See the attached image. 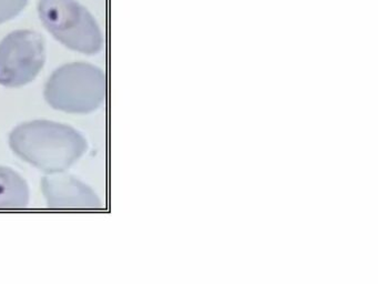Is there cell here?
<instances>
[{"instance_id":"6","label":"cell","mask_w":378,"mask_h":284,"mask_svg":"<svg viewBox=\"0 0 378 284\" xmlns=\"http://www.w3.org/2000/svg\"><path fill=\"white\" fill-rule=\"evenodd\" d=\"M26 180L11 168L0 165V209H23L29 203Z\"/></svg>"},{"instance_id":"3","label":"cell","mask_w":378,"mask_h":284,"mask_svg":"<svg viewBox=\"0 0 378 284\" xmlns=\"http://www.w3.org/2000/svg\"><path fill=\"white\" fill-rule=\"evenodd\" d=\"M38 15L47 30L67 48L87 56L102 49L99 25L77 0H39Z\"/></svg>"},{"instance_id":"4","label":"cell","mask_w":378,"mask_h":284,"mask_svg":"<svg viewBox=\"0 0 378 284\" xmlns=\"http://www.w3.org/2000/svg\"><path fill=\"white\" fill-rule=\"evenodd\" d=\"M45 39L33 30H16L0 41V84L20 88L36 79L45 66Z\"/></svg>"},{"instance_id":"7","label":"cell","mask_w":378,"mask_h":284,"mask_svg":"<svg viewBox=\"0 0 378 284\" xmlns=\"http://www.w3.org/2000/svg\"><path fill=\"white\" fill-rule=\"evenodd\" d=\"M28 1L29 0H0V25L18 16Z\"/></svg>"},{"instance_id":"1","label":"cell","mask_w":378,"mask_h":284,"mask_svg":"<svg viewBox=\"0 0 378 284\" xmlns=\"http://www.w3.org/2000/svg\"><path fill=\"white\" fill-rule=\"evenodd\" d=\"M9 147L25 162L53 175L78 162L88 150V142L81 132L66 124L32 120L11 131Z\"/></svg>"},{"instance_id":"5","label":"cell","mask_w":378,"mask_h":284,"mask_svg":"<svg viewBox=\"0 0 378 284\" xmlns=\"http://www.w3.org/2000/svg\"><path fill=\"white\" fill-rule=\"evenodd\" d=\"M42 194L52 209H98L101 201L90 186L65 173H53L41 180Z\"/></svg>"},{"instance_id":"2","label":"cell","mask_w":378,"mask_h":284,"mask_svg":"<svg viewBox=\"0 0 378 284\" xmlns=\"http://www.w3.org/2000/svg\"><path fill=\"white\" fill-rule=\"evenodd\" d=\"M105 75L87 62H70L50 76L45 86V100L58 111L88 114L101 107L105 98Z\"/></svg>"}]
</instances>
